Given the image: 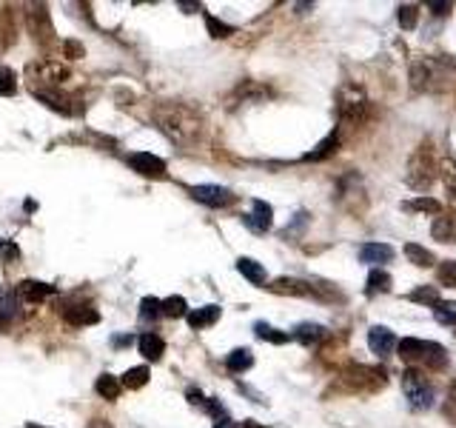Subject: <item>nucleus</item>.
Returning a JSON list of instances; mask_svg holds the SVG:
<instances>
[{"instance_id":"7c9ffc66","label":"nucleus","mask_w":456,"mask_h":428,"mask_svg":"<svg viewBox=\"0 0 456 428\" xmlns=\"http://www.w3.org/2000/svg\"><path fill=\"white\" fill-rule=\"evenodd\" d=\"M254 331H257V337H263L265 342H274V346H282V342L291 340V334L277 331V328H274V326H268V323H257V326H254Z\"/></svg>"},{"instance_id":"79ce46f5","label":"nucleus","mask_w":456,"mask_h":428,"mask_svg":"<svg viewBox=\"0 0 456 428\" xmlns=\"http://www.w3.org/2000/svg\"><path fill=\"white\" fill-rule=\"evenodd\" d=\"M26 428H43V425H37V422H29V425H26Z\"/></svg>"},{"instance_id":"aec40b11","label":"nucleus","mask_w":456,"mask_h":428,"mask_svg":"<svg viewBox=\"0 0 456 428\" xmlns=\"http://www.w3.org/2000/svg\"><path fill=\"white\" fill-rule=\"evenodd\" d=\"M188 317V326L191 328H205V326H214L220 320V306H202V309H194L186 314Z\"/></svg>"},{"instance_id":"f3484780","label":"nucleus","mask_w":456,"mask_h":428,"mask_svg":"<svg viewBox=\"0 0 456 428\" xmlns=\"http://www.w3.org/2000/svg\"><path fill=\"white\" fill-rule=\"evenodd\" d=\"M137 349H140V354H143L148 363H154V360H160V357H163V352H165V342H163V337H160V334L146 331V334H140V340H137Z\"/></svg>"},{"instance_id":"f8f14e48","label":"nucleus","mask_w":456,"mask_h":428,"mask_svg":"<svg viewBox=\"0 0 456 428\" xmlns=\"http://www.w3.org/2000/svg\"><path fill=\"white\" fill-rule=\"evenodd\" d=\"M391 260H394V248L385 243H365L359 248V263H365V266H382Z\"/></svg>"},{"instance_id":"a878e982","label":"nucleus","mask_w":456,"mask_h":428,"mask_svg":"<svg viewBox=\"0 0 456 428\" xmlns=\"http://www.w3.org/2000/svg\"><path fill=\"white\" fill-rule=\"evenodd\" d=\"M95 389H97V394L103 400H117L120 397V380L111 377V374H100L97 382H95Z\"/></svg>"},{"instance_id":"f03ea898","label":"nucleus","mask_w":456,"mask_h":428,"mask_svg":"<svg viewBox=\"0 0 456 428\" xmlns=\"http://www.w3.org/2000/svg\"><path fill=\"white\" fill-rule=\"evenodd\" d=\"M453 74V63L448 58H417L408 69L410 86L417 92H439L450 83Z\"/></svg>"},{"instance_id":"f257e3e1","label":"nucleus","mask_w":456,"mask_h":428,"mask_svg":"<svg viewBox=\"0 0 456 428\" xmlns=\"http://www.w3.org/2000/svg\"><path fill=\"white\" fill-rule=\"evenodd\" d=\"M151 117L160 132L177 146H194L202 132V120L188 103H160Z\"/></svg>"},{"instance_id":"39448f33","label":"nucleus","mask_w":456,"mask_h":428,"mask_svg":"<svg viewBox=\"0 0 456 428\" xmlns=\"http://www.w3.org/2000/svg\"><path fill=\"white\" fill-rule=\"evenodd\" d=\"M402 392H405L408 403H410L413 408H420V411L431 408L434 400H436L434 385H431L428 377H425L422 371H417V368H408V371L402 374Z\"/></svg>"},{"instance_id":"0eeeda50","label":"nucleus","mask_w":456,"mask_h":428,"mask_svg":"<svg viewBox=\"0 0 456 428\" xmlns=\"http://www.w3.org/2000/svg\"><path fill=\"white\" fill-rule=\"evenodd\" d=\"M126 163L137 171V175H143V178L160 180V178L169 175V168H165V160H160L157 154H148V152H134V154L126 157Z\"/></svg>"},{"instance_id":"412c9836","label":"nucleus","mask_w":456,"mask_h":428,"mask_svg":"<svg viewBox=\"0 0 456 428\" xmlns=\"http://www.w3.org/2000/svg\"><path fill=\"white\" fill-rule=\"evenodd\" d=\"M237 272L248 280V283H254V286H260V283H265V269L257 263V260H251V257H240L237 260Z\"/></svg>"},{"instance_id":"72a5a7b5","label":"nucleus","mask_w":456,"mask_h":428,"mask_svg":"<svg viewBox=\"0 0 456 428\" xmlns=\"http://www.w3.org/2000/svg\"><path fill=\"white\" fill-rule=\"evenodd\" d=\"M12 317H18V291L0 294V323H9Z\"/></svg>"},{"instance_id":"c85d7f7f","label":"nucleus","mask_w":456,"mask_h":428,"mask_svg":"<svg viewBox=\"0 0 456 428\" xmlns=\"http://www.w3.org/2000/svg\"><path fill=\"white\" fill-rule=\"evenodd\" d=\"M405 208L408 211H425V214H434V218H439V214H442V206L434 197H413V200L405 203Z\"/></svg>"},{"instance_id":"473e14b6","label":"nucleus","mask_w":456,"mask_h":428,"mask_svg":"<svg viewBox=\"0 0 456 428\" xmlns=\"http://www.w3.org/2000/svg\"><path fill=\"white\" fill-rule=\"evenodd\" d=\"M434 317L442 326H456V303L453 300H439V306L434 309Z\"/></svg>"},{"instance_id":"1a4fd4ad","label":"nucleus","mask_w":456,"mask_h":428,"mask_svg":"<svg viewBox=\"0 0 456 428\" xmlns=\"http://www.w3.org/2000/svg\"><path fill=\"white\" fill-rule=\"evenodd\" d=\"M368 346H371V352H374L377 357H391V352L396 346V337L385 326H371L368 328Z\"/></svg>"},{"instance_id":"a211bd4d","label":"nucleus","mask_w":456,"mask_h":428,"mask_svg":"<svg viewBox=\"0 0 456 428\" xmlns=\"http://www.w3.org/2000/svg\"><path fill=\"white\" fill-rule=\"evenodd\" d=\"M431 234L439 243H456V218H450V214H439V218H434Z\"/></svg>"},{"instance_id":"a19ab883","label":"nucleus","mask_w":456,"mask_h":428,"mask_svg":"<svg viewBox=\"0 0 456 428\" xmlns=\"http://www.w3.org/2000/svg\"><path fill=\"white\" fill-rule=\"evenodd\" d=\"M242 428H265V425H260V422H254V420H245Z\"/></svg>"},{"instance_id":"ddd939ff","label":"nucleus","mask_w":456,"mask_h":428,"mask_svg":"<svg viewBox=\"0 0 456 428\" xmlns=\"http://www.w3.org/2000/svg\"><path fill=\"white\" fill-rule=\"evenodd\" d=\"M271 95V89H265V86H260V83H254V80H245V83H240L237 89H234V95H231V103L228 106H240V103H257L260 98H268Z\"/></svg>"},{"instance_id":"58836bf2","label":"nucleus","mask_w":456,"mask_h":428,"mask_svg":"<svg viewBox=\"0 0 456 428\" xmlns=\"http://www.w3.org/2000/svg\"><path fill=\"white\" fill-rule=\"evenodd\" d=\"M0 257H4V260H9V263H15L18 257H20V248L12 240H0Z\"/></svg>"},{"instance_id":"5701e85b","label":"nucleus","mask_w":456,"mask_h":428,"mask_svg":"<svg viewBox=\"0 0 456 428\" xmlns=\"http://www.w3.org/2000/svg\"><path fill=\"white\" fill-rule=\"evenodd\" d=\"M439 178H442V186H445V194H448L450 206L456 208V163L439 160Z\"/></svg>"},{"instance_id":"bb28decb","label":"nucleus","mask_w":456,"mask_h":428,"mask_svg":"<svg viewBox=\"0 0 456 428\" xmlns=\"http://www.w3.org/2000/svg\"><path fill=\"white\" fill-rule=\"evenodd\" d=\"M408 300H413V303H425V306H439V288L436 286H417L410 294H408Z\"/></svg>"},{"instance_id":"4be33fe9","label":"nucleus","mask_w":456,"mask_h":428,"mask_svg":"<svg viewBox=\"0 0 456 428\" xmlns=\"http://www.w3.org/2000/svg\"><path fill=\"white\" fill-rule=\"evenodd\" d=\"M385 291H391V274L382 272V269H371L368 283H365V294L377 297V294H385Z\"/></svg>"},{"instance_id":"6ab92c4d","label":"nucleus","mask_w":456,"mask_h":428,"mask_svg":"<svg viewBox=\"0 0 456 428\" xmlns=\"http://www.w3.org/2000/svg\"><path fill=\"white\" fill-rule=\"evenodd\" d=\"M337 149H340V132H331V135H328L325 140H319L317 149L308 152L303 160H305V163H317V160H325V157H331V154H337Z\"/></svg>"},{"instance_id":"393cba45","label":"nucleus","mask_w":456,"mask_h":428,"mask_svg":"<svg viewBox=\"0 0 456 428\" xmlns=\"http://www.w3.org/2000/svg\"><path fill=\"white\" fill-rule=\"evenodd\" d=\"M226 366L231 368V371H248V368H251L254 366V354L251 352H248V349H234L228 357H226Z\"/></svg>"},{"instance_id":"4468645a","label":"nucleus","mask_w":456,"mask_h":428,"mask_svg":"<svg viewBox=\"0 0 456 428\" xmlns=\"http://www.w3.org/2000/svg\"><path fill=\"white\" fill-rule=\"evenodd\" d=\"M268 288L274 294H288V297H314V288L305 280H297V277H277Z\"/></svg>"},{"instance_id":"9d476101","label":"nucleus","mask_w":456,"mask_h":428,"mask_svg":"<svg viewBox=\"0 0 456 428\" xmlns=\"http://www.w3.org/2000/svg\"><path fill=\"white\" fill-rule=\"evenodd\" d=\"M271 218H274L271 206H268L265 200H254V211H251V214H242V223L251 229V232L263 234V232L271 229Z\"/></svg>"},{"instance_id":"dca6fc26","label":"nucleus","mask_w":456,"mask_h":428,"mask_svg":"<svg viewBox=\"0 0 456 428\" xmlns=\"http://www.w3.org/2000/svg\"><path fill=\"white\" fill-rule=\"evenodd\" d=\"M291 337L300 340L303 346H317V342H322L328 337V328L319 326V323H300L291 328Z\"/></svg>"},{"instance_id":"20e7f679","label":"nucleus","mask_w":456,"mask_h":428,"mask_svg":"<svg viewBox=\"0 0 456 428\" xmlns=\"http://www.w3.org/2000/svg\"><path fill=\"white\" fill-rule=\"evenodd\" d=\"M436 178H439V160L434 157L431 146L425 143V146H420L417 152L410 154V163H408V175H405V180H408V186H410V189L425 192V189H431V186H434V180H436Z\"/></svg>"},{"instance_id":"7ed1b4c3","label":"nucleus","mask_w":456,"mask_h":428,"mask_svg":"<svg viewBox=\"0 0 456 428\" xmlns=\"http://www.w3.org/2000/svg\"><path fill=\"white\" fill-rule=\"evenodd\" d=\"M396 354L408 363V366H425L431 371H439L448 366V352L439 342H428V340H417V337H405L396 342Z\"/></svg>"},{"instance_id":"c9c22d12","label":"nucleus","mask_w":456,"mask_h":428,"mask_svg":"<svg viewBox=\"0 0 456 428\" xmlns=\"http://www.w3.org/2000/svg\"><path fill=\"white\" fill-rule=\"evenodd\" d=\"M163 314L165 317H183V314H188V306H186V300L183 297H165L163 300Z\"/></svg>"},{"instance_id":"f704fd0d","label":"nucleus","mask_w":456,"mask_h":428,"mask_svg":"<svg viewBox=\"0 0 456 428\" xmlns=\"http://www.w3.org/2000/svg\"><path fill=\"white\" fill-rule=\"evenodd\" d=\"M163 314V300H157V297H143L140 300V317L143 320H157Z\"/></svg>"},{"instance_id":"2eb2a0df","label":"nucleus","mask_w":456,"mask_h":428,"mask_svg":"<svg viewBox=\"0 0 456 428\" xmlns=\"http://www.w3.org/2000/svg\"><path fill=\"white\" fill-rule=\"evenodd\" d=\"M57 288L49 286V283H40V280H20L18 283V297L29 300V303H40V300H46L52 297Z\"/></svg>"},{"instance_id":"b1692460","label":"nucleus","mask_w":456,"mask_h":428,"mask_svg":"<svg viewBox=\"0 0 456 428\" xmlns=\"http://www.w3.org/2000/svg\"><path fill=\"white\" fill-rule=\"evenodd\" d=\"M405 257L413 263V266H420V269H431L436 263V257L425 248V246H417V243H408L405 246Z\"/></svg>"},{"instance_id":"e433bc0d","label":"nucleus","mask_w":456,"mask_h":428,"mask_svg":"<svg viewBox=\"0 0 456 428\" xmlns=\"http://www.w3.org/2000/svg\"><path fill=\"white\" fill-rule=\"evenodd\" d=\"M18 92V80H15V72L6 69V66H0V95L4 98H12Z\"/></svg>"},{"instance_id":"9b49d317","label":"nucleus","mask_w":456,"mask_h":428,"mask_svg":"<svg viewBox=\"0 0 456 428\" xmlns=\"http://www.w3.org/2000/svg\"><path fill=\"white\" fill-rule=\"evenodd\" d=\"M63 317L71 326H95V323H100V312L92 303H69L63 309Z\"/></svg>"},{"instance_id":"c756f323","label":"nucleus","mask_w":456,"mask_h":428,"mask_svg":"<svg viewBox=\"0 0 456 428\" xmlns=\"http://www.w3.org/2000/svg\"><path fill=\"white\" fill-rule=\"evenodd\" d=\"M396 20H399V26H402L405 32H410V29H417V23H420V6H410V4H402V6L396 9Z\"/></svg>"},{"instance_id":"ea45409f","label":"nucleus","mask_w":456,"mask_h":428,"mask_svg":"<svg viewBox=\"0 0 456 428\" xmlns=\"http://www.w3.org/2000/svg\"><path fill=\"white\" fill-rule=\"evenodd\" d=\"M214 428H237V425H234V420H231V417H217Z\"/></svg>"},{"instance_id":"2f4dec72","label":"nucleus","mask_w":456,"mask_h":428,"mask_svg":"<svg viewBox=\"0 0 456 428\" xmlns=\"http://www.w3.org/2000/svg\"><path fill=\"white\" fill-rule=\"evenodd\" d=\"M436 283L445 288H456V260H442L436 266Z\"/></svg>"},{"instance_id":"cd10ccee","label":"nucleus","mask_w":456,"mask_h":428,"mask_svg":"<svg viewBox=\"0 0 456 428\" xmlns=\"http://www.w3.org/2000/svg\"><path fill=\"white\" fill-rule=\"evenodd\" d=\"M148 377H151L148 366H134V368H129L126 374H123V385H126V389H143V385L148 382Z\"/></svg>"},{"instance_id":"423d86ee","label":"nucleus","mask_w":456,"mask_h":428,"mask_svg":"<svg viewBox=\"0 0 456 428\" xmlns=\"http://www.w3.org/2000/svg\"><path fill=\"white\" fill-rule=\"evenodd\" d=\"M337 112L343 126H359L368 117V98L359 89H343L337 100Z\"/></svg>"},{"instance_id":"4c0bfd02","label":"nucleus","mask_w":456,"mask_h":428,"mask_svg":"<svg viewBox=\"0 0 456 428\" xmlns=\"http://www.w3.org/2000/svg\"><path fill=\"white\" fill-rule=\"evenodd\" d=\"M205 26H209V32H212V37H228V34H234V29H231L228 23H223V20H217L214 15H205Z\"/></svg>"},{"instance_id":"6e6552de","label":"nucleus","mask_w":456,"mask_h":428,"mask_svg":"<svg viewBox=\"0 0 456 428\" xmlns=\"http://www.w3.org/2000/svg\"><path fill=\"white\" fill-rule=\"evenodd\" d=\"M188 194L202 203V206H212V208H223V206H231L234 203V194L226 189V186H212V183H205V186H191Z\"/></svg>"}]
</instances>
